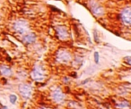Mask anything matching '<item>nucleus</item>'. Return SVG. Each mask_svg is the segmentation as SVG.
Returning a JSON list of instances; mask_svg holds the SVG:
<instances>
[{
	"instance_id": "nucleus-16",
	"label": "nucleus",
	"mask_w": 131,
	"mask_h": 109,
	"mask_svg": "<svg viewBox=\"0 0 131 109\" xmlns=\"http://www.w3.org/2000/svg\"><path fill=\"white\" fill-rule=\"evenodd\" d=\"M2 109H7V107H6V106H3V105H2Z\"/></svg>"
},
{
	"instance_id": "nucleus-1",
	"label": "nucleus",
	"mask_w": 131,
	"mask_h": 109,
	"mask_svg": "<svg viewBox=\"0 0 131 109\" xmlns=\"http://www.w3.org/2000/svg\"><path fill=\"white\" fill-rule=\"evenodd\" d=\"M13 29L15 32L19 33V34H25L28 32L30 29V25L28 22L24 19H19L16 20L13 24Z\"/></svg>"
},
{
	"instance_id": "nucleus-11",
	"label": "nucleus",
	"mask_w": 131,
	"mask_h": 109,
	"mask_svg": "<svg viewBox=\"0 0 131 109\" xmlns=\"http://www.w3.org/2000/svg\"><path fill=\"white\" fill-rule=\"evenodd\" d=\"M117 107H118V108H121V109H128L129 107H130V104L128 103L127 101H124V102H121V103H118L116 105Z\"/></svg>"
},
{
	"instance_id": "nucleus-9",
	"label": "nucleus",
	"mask_w": 131,
	"mask_h": 109,
	"mask_svg": "<svg viewBox=\"0 0 131 109\" xmlns=\"http://www.w3.org/2000/svg\"><path fill=\"white\" fill-rule=\"evenodd\" d=\"M37 36L34 32H26L25 34H24L22 38V41L24 42L26 45H30V44H32L36 41Z\"/></svg>"
},
{
	"instance_id": "nucleus-14",
	"label": "nucleus",
	"mask_w": 131,
	"mask_h": 109,
	"mask_svg": "<svg viewBox=\"0 0 131 109\" xmlns=\"http://www.w3.org/2000/svg\"><path fill=\"white\" fill-rule=\"evenodd\" d=\"M130 59H131V57H130V56H128V57H124V62H126L127 64H128V65H130V64H131V61H130Z\"/></svg>"
},
{
	"instance_id": "nucleus-12",
	"label": "nucleus",
	"mask_w": 131,
	"mask_h": 109,
	"mask_svg": "<svg viewBox=\"0 0 131 109\" xmlns=\"http://www.w3.org/2000/svg\"><path fill=\"white\" fill-rule=\"evenodd\" d=\"M9 101H10V103L12 104V105H15V103H16V101H17V96L16 95H15V94H11L9 96Z\"/></svg>"
},
{
	"instance_id": "nucleus-15",
	"label": "nucleus",
	"mask_w": 131,
	"mask_h": 109,
	"mask_svg": "<svg viewBox=\"0 0 131 109\" xmlns=\"http://www.w3.org/2000/svg\"><path fill=\"white\" fill-rule=\"evenodd\" d=\"M93 36H94L95 41L99 42V37H98V32H97V31H94V32H93Z\"/></svg>"
},
{
	"instance_id": "nucleus-6",
	"label": "nucleus",
	"mask_w": 131,
	"mask_h": 109,
	"mask_svg": "<svg viewBox=\"0 0 131 109\" xmlns=\"http://www.w3.org/2000/svg\"><path fill=\"white\" fill-rule=\"evenodd\" d=\"M18 90L20 92L21 96L24 98V99H29L31 98V94H32V88L30 85L25 83H21L18 86Z\"/></svg>"
},
{
	"instance_id": "nucleus-5",
	"label": "nucleus",
	"mask_w": 131,
	"mask_h": 109,
	"mask_svg": "<svg viewBox=\"0 0 131 109\" xmlns=\"http://www.w3.org/2000/svg\"><path fill=\"white\" fill-rule=\"evenodd\" d=\"M72 57L69 51L66 50V49H60L57 53V60L61 64H68L71 61Z\"/></svg>"
},
{
	"instance_id": "nucleus-13",
	"label": "nucleus",
	"mask_w": 131,
	"mask_h": 109,
	"mask_svg": "<svg viewBox=\"0 0 131 109\" xmlns=\"http://www.w3.org/2000/svg\"><path fill=\"white\" fill-rule=\"evenodd\" d=\"M93 57H94V63L95 64H99V61H100V54H99V52L95 51L94 54H93Z\"/></svg>"
},
{
	"instance_id": "nucleus-2",
	"label": "nucleus",
	"mask_w": 131,
	"mask_h": 109,
	"mask_svg": "<svg viewBox=\"0 0 131 109\" xmlns=\"http://www.w3.org/2000/svg\"><path fill=\"white\" fill-rule=\"evenodd\" d=\"M88 4H89L90 10H91V12L93 13V15L94 16L101 17L104 15V13H105L104 7L98 1H96V0H90Z\"/></svg>"
},
{
	"instance_id": "nucleus-10",
	"label": "nucleus",
	"mask_w": 131,
	"mask_h": 109,
	"mask_svg": "<svg viewBox=\"0 0 131 109\" xmlns=\"http://www.w3.org/2000/svg\"><path fill=\"white\" fill-rule=\"evenodd\" d=\"M0 72H1V73H2L4 76H11L12 75V70L10 67H8V66H6V65H1L0 66Z\"/></svg>"
},
{
	"instance_id": "nucleus-4",
	"label": "nucleus",
	"mask_w": 131,
	"mask_h": 109,
	"mask_svg": "<svg viewBox=\"0 0 131 109\" xmlns=\"http://www.w3.org/2000/svg\"><path fill=\"white\" fill-rule=\"evenodd\" d=\"M31 78L36 81H42L45 79V72L40 65H36L31 73Z\"/></svg>"
},
{
	"instance_id": "nucleus-8",
	"label": "nucleus",
	"mask_w": 131,
	"mask_h": 109,
	"mask_svg": "<svg viewBox=\"0 0 131 109\" xmlns=\"http://www.w3.org/2000/svg\"><path fill=\"white\" fill-rule=\"evenodd\" d=\"M51 98H52L53 101H55L57 104H60L65 100L66 96L60 88H57L51 94Z\"/></svg>"
},
{
	"instance_id": "nucleus-7",
	"label": "nucleus",
	"mask_w": 131,
	"mask_h": 109,
	"mask_svg": "<svg viewBox=\"0 0 131 109\" xmlns=\"http://www.w3.org/2000/svg\"><path fill=\"white\" fill-rule=\"evenodd\" d=\"M56 33L60 40H67L69 38V31L65 25L57 26Z\"/></svg>"
},
{
	"instance_id": "nucleus-17",
	"label": "nucleus",
	"mask_w": 131,
	"mask_h": 109,
	"mask_svg": "<svg viewBox=\"0 0 131 109\" xmlns=\"http://www.w3.org/2000/svg\"><path fill=\"white\" fill-rule=\"evenodd\" d=\"M0 109H2V106H1V105H0Z\"/></svg>"
},
{
	"instance_id": "nucleus-3",
	"label": "nucleus",
	"mask_w": 131,
	"mask_h": 109,
	"mask_svg": "<svg viewBox=\"0 0 131 109\" xmlns=\"http://www.w3.org/2000/svg\"><path fill=\"white\" fill-rule=\"evenodd\" d=\"M119 19L122 23L126 26L131 25V8L130 6H126L121 10L119 13Z\"/></svg>"
}]
</instances>
